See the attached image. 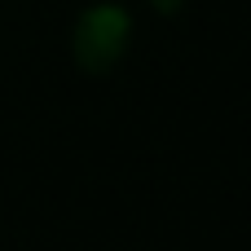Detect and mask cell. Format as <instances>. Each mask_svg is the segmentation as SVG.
I'll use <instances>...</instances> for the list:
<instances>
[{"instance_id": "obj_2", "label": "cell", "mask_w": 251, "mask_h": 251, "mask_svg": "<svg viewBox=\"0 0 251 251\" xmlns=\"http://www.w3.org/2000/svg\"><path fill=\"white\" fill-rule=\"evenodd\" d=\"M159 4V13H172V9H181V0H154Z\"/></svg>"}, {"instance_id": "obj_1", "label": "cell", "mask_w": 251, "mask_h": 251, "mask_svg": "<svg viewBox=\"0 0 251 251\" xmlns=\"http://www.w3.org/2000/svg\"><path fill=\"white\" fill-rule=\"evenodd\" d=\"M128 40H132V18L124 13V4H93L79 13L71 31V57L79 71L106 75L128 53Z\"/></svg>"}]
</instances>
